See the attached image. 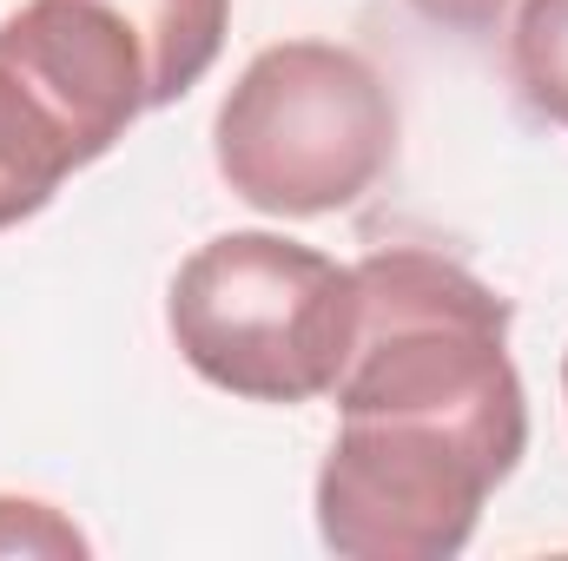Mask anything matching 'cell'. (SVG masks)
<instances>
[{
    "instance_id": "10",
    "label": "cell",
    "mask_w": 568,
    "mask_h": 561,
    "mask_svg": "<svg viewBox=\"0 0 568 561\" xmlns=\"http://www.w3.org/2000/svg\"><path fill=\"white\" fill-rule=\"evenodd\" d=\"M562 397H568V357H562Z\"/></svg>"
},
{
    "instance_id": "6",
    "label": "cell",
    "mask_w": 568,
    "mask_h": 561,
    "mask_svg": "<svg viewBox=\"0 0 568 561\" xmlns=\"http://www.w3.org/2000/svg\"><path fill=\"white\" fill-rule=\"evenodd\" d=\"M106 7L133 27V40L145 47L152 106L185 100L212 73L219 47L232 33V0H106Z\"/></svg>"
},
{
    "instance_id": "8",
    "label": "cell",
    "mask_w": 568,
    "mask_h": 561,
    "mask_svg": "<svg viewBox=\"0 0 568 561\" xmlns=\"http://www.w3.org/2000/svg\"><path fill=\"white\" fill-rule=\"evenodd\" d=\"M0 549H60V555H73V549H87L47 502H13V496H0Z\"/></svg>"
},
{
    "instance_id": "1",
    "label": "cell",
    "mask_w": 568,
    "mask_h": 561,
    "mask_svg": "<svg viewBox=\"0 0 568 561\" xmlns=\"http://www.w3.org/2000/svg\"><path fill=\"white\" fill-rule=\"evenodd\" d=\"M351 278L357 324L331 384L337 417L463 436L516 469L529 449V397L509 357V297L417 245L377 252Z\"/></svg>"
},
{
    "instance_id": "7",
    "label": "cell",
    "mask_w": 568,
    "mask_h": 561,
    "mask_svg": "<svg viewBox=\"0 0 568 561\" xmlns=\"http://www.w3.org/2000/svg\"><path fill=\"white\" fill-rule=\"evenodd\" d=\"M509 80L536 120L568 133V0H523L516 7Z\"/></svg>"
},
{
    "instance_id": "2",
    "label": "cell",
    "mask_w": 568,
    "mask_h": 561,
    "mask_svg": "<svg viewBox=\"0 0 568 561\" xmlns=\"http://www.w3.org/2000/svg\"><path fill=\"white\" fill-rule=\"evenodd\" d=\"M219 178L272 212L324 218L357 205L397 159L390 80L337 40H278L252 53L212 120Z\"/></svg>"
},
{
    "instance_id": "4",
    "label": "cell",
    "mask_w": 568,
    "mask_h": 561,
    "mask_svg": "<svg viewBox=\"0 0 568 561\" xmlns=\"http://www.w3.org/2000/svg\"><path fill=\"white\" fill-rule=\"evenodd\" d=\"M496 482L509 469L476 442L344 422L317 469V536L344 561H449L469 549Z\"/></svg>"
},
{
    "instance_id": "9",
    "label": "cell",
    "mask_w": 568,
    "mask_h": 561,
    "mask_svg": "<svg viewBox=\"0 0 568 561\" xmlns=\"http://www.w3.org/2000/svg\"><path fill=\"white\" fill-rule=\"evenodd\" d=\"M410 7L436 27H449V33H496L516 0H410Z\"/></svg>"
},
{
    "instance_id": "3",
    "label": "cell",
    "mask_w": 568,
    "mask_h": 561,
    "mask_svg": "<svg viewBox=\"0 0 568 561\" xmlns=\"http://www.w3.org/2000/svg\"><path fill=\"white\" fill-rule=\"evenodd\" d=\"M165 324L179 357L212 390L252 404H311L331 397L344 370L351 324H357V278L351 265L297 238L225 232L179 265Z\"/></svg>"
},
{
    "instance_id": "5",
    "label": "cell",
    "mask_w": 568,
    "mask_h": 561,
    "mask_svg": "<svg viewBox=\"0 0 568 561\" xmlns=\"http://www.w3.org/2000/svg\"><path fill=\"white\" fill-rule=\"evenodd\" d=\"M80 165H93V145L53 106L40 80H27L0 53V232L33 218Z\"/></svg>"
}]
</instances>
